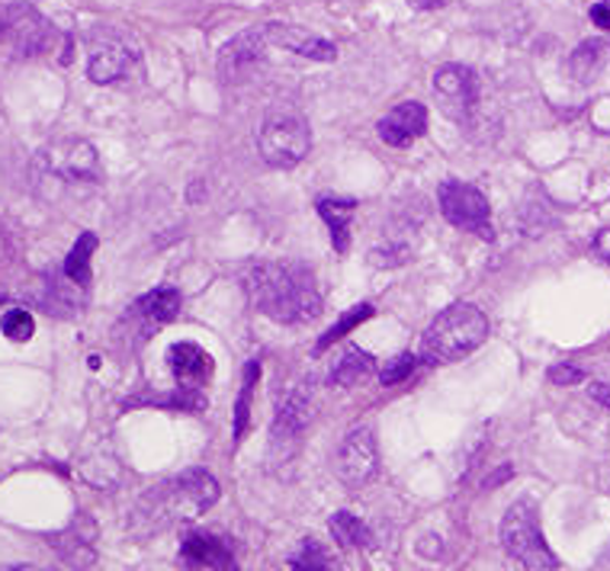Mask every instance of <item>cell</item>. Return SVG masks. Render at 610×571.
<instances>
[{"mask_svg": "<svg viewBox=\"0 0 610 571\" xmlns=\"http://www.w3.org/2000/svg\"><path fill=\"white\" fill-rule=\"evenodd\" d=\"M177 315H181V293L171 289V286H161V289H154V293L142 296V299L132 305L129 325H135L139 337H152L157 328L171 325Z\"/></svg>", "mask_w": 610, "mask_h": 571, "instance_id": "obj_13", "label": "cell"}, {"mask_svg": "<svg viewBox=\"0 0 610 571\" xmlns=\"http://www.w3.org/2000/svg\"><path fill=\"white\" fill-rule=\"evenodd\" d=\"M415 366H418V360H415L411 354H398V357H393V360L379 369V383H383V386H396V383H405V379L415 373Z\"/></svg>", "mask_w": 610, "mask_h": 571, "instance_id": "obj_29", "label": "cell"}, {"mask_svg": "<svg viewBox=\"0 0 610 571\" xmlns=\"http://www.w3.org/2000/svg\"><path fill=\"white\" fill-rule=\"evenodd\" d=\"M93 540H96V523H93L88 513H78L68 530H61L59 537H52V545H55V552H59L71 569L84 571L96 562V545H93Z\"/></svg>", "mask_w": 610, "mask_h": 571, "instance_id": "obj_14", "label": "cell"}, {"mask_svg": "<svg viewBox=\"0 0 610 571\" xmlns=\"http://www.w3.org/2000/svg\"><path fill=\"white\" fill-rule=\"evenodd\" d=\"M501 545L523 571H556L559 559L543 540L537 504L530 498L515 501L501 520Z\"/></svg>", "mask_w": 610, "mask_h": 571, "instance_id": "obj_4", "label": "cell"}, {"mask_svg": "<svg viewBox=\"0 0 610 571\" xmlns=\"http://www.w3.org/2000/svg\"><path fill=\"white\" fill-rule=\"evenodd\" d=\"M591 23H594V27H601L604 32H610V3L598 0V3L591 7Z\"/></svg>", "mask_w": 610, "mask_h": 571, "instance_id": "obj_31", "label": "cell"}, {"mask_svg": "<svg viewBox=\"0 0 610 571\" xmlns=\"http://www.w3.org/2000/svg\"><path fill=\"white\" fill-rule=\"evenodd\" d=\"M267 32L264 27H247L244 32H238L232 42H225L222 45V52H218V61H215V68H218V78L225 81V84H232V88H238V84H247L251 78H257L261 74V68H264V61H267Z\"/></svg>", "mask_w": 610, "mask_h": 571, "instance_id": "obj_8", "label": "cell"}, {"mask_svg": "<svg viewBox=\"0 0 610 571\" xmlns=\"http://www.w3.org/2000/svg\"><path fill=\"white\" fill-rule=\"evenodd\" d=\"M257 145H261V154L271 167L289 171V167L303 164L305 154L312 151V129L293 103H279L267 113V120L261 125Z\"/></svg>", "mask_w": 610, "mask_h": 571, "instance_id": "obj_5", "label": "cell"}, {"mask_svg": "<svg viewBox=\"0 0 610 571\" xmlns=\"http://www.w3.org/2000/svg\"><path fill=\"white\" fill-rule=\"evenodd\" d=\"M264 32H267V42H274V45L293 52V55H303V59L312 61L337 59L335 42H328V39L308 32L305 27H293V23H264Z\"/></svg>", "mask_w": 610, "mask_h": 571, "instance_id": "obj_15", "label": "cell"}, {"mask_svg": "<svg viewBox=\"0 0 610 571\" xmlns=\"http://www.w3.org/2000/svg\"><path fill=\"white\" fill-rule=\"evenodd\" d=\"M289 571H337V559L328 552L325 542L305 537L289 559Z\"/></svg>", "mask_w": 610, "mask_h": 571, "instance_id": "obj_24", "label": "cell"}, {"mask_svg": "<svg viewBox=\"0 0 610 571\" xmlns=\"http://www.w3.org/2000/svg\"><path fill=\"white\" fill-rule=\"evenodd\" d=\"M132 64V52L120 45V42H100L91 52L88 61V78L93 84H116L120 78L129 74Z\"/></svg>", "mask_w": 610, "mask_h": 571, "instance_id": "obj_19", "label": "cell"}, {"mask_svg": "<svg viewBox=\"0 0 610 571\" xmlns=\"http://www.w3.org/2000/svg\"><path fill=\"white\" fill-rule=\"evenodd\" d=\"M437 203L454 228L491 238V206H488L486 193L476 190L472 183L444 181L437 190Z\"/></svg>", "mask_w": 610, "mask_h": 571, "instance_id": "obj_7", "label": "cell"}, {"mask_svg": "<svg viewBox=\"0 0 610 571\" xmlns=\"http://www.w3.org/2000/svg\"><path fill=\"white\" fill-rule=\"evenodd\" d=\"M581 379H584V369L576 366V363H556L549 369V383L552 386H579Z\"/></svg>", "mask_w": 610, "mask_h": 571, "instance_id": "obj_30", "label": "cell"}, {"mask_svg": "<svg viewBox=\"0 0 610 571\" xmlns=\"http://www.w3.org/2000/svg\"><path fill=\"white\" fill-rule=\"evenodd\" d=\"M308 421H312V391L308 389L286 391V395H283V401L276 405L274 430H271L274 443H279V440H296Z\"/></svg>", "mask_w": 610, "mask_h": 571, "instance_id": "obj_17", "label": "cell"}, {"mask_svg": "<svg viewBox=\"0 0 610 571\" xmlns=\"http://www.w3.org/2000/svg\"><path fill=\"white\" fill-rule=\"evenodd\" d=\"M335 472L347 488H364L366 481L376 479V472H379V450H376V437H373L369 427H354L340 440L335 456Z\"/></svg>", "mask_w": 610, "mask_h": 571, "instance_id": "obj_9", "label": "cell"}, {"mask_svg": "<svg viewBox=\"0 0 610 571\" xmlns=\"http://www.w3.org/2000/svg\"><path fill=\"white\" fill-rule=\"evenodd\" d=\"M0 328L3 334L10 337V340H17V344H27L35 332V322H32V315L27 308H10L7 315H3V322H0Z\"/></svg>", "mask_w": 610, "mask_h": 571, "instance_id": "obj_28", "label": "cell"}, {"mask_svg": "<svg viewBox=\"0 0 610 571\" xmlns=\"http://www.w3.org/2000/svg\"><path fill=\"white\" fill-rule=\"evenodd\" d=\"M379 139L393 149H408L411 142H418L427 132V106L418 100H405L393 106L379 125H376Z\"/></svg>", "mask_w": 610, "mask_h": 571, "instance_id": "obj_12", "label": "cell"}, {"mask_svg": "<svg viewBox=\"0 0 610 571\" xmlns=\"http://www.w3.org/2000/svg\"><path fill=\"white\" fill-rule=\"evenodd\" d=\"M328 530H332V537L340 549H366L369 545V527H366L364 520L357 517V513L350 511H337L332 517V523H328Z\"/></svg>", "mask_w": 610, "mask_h": 571, "instance_id": "obj_25", "label": "cell"}, {"mask_svg": "<svg viewBox=\"0 0 610 571\" xmlns=\"http://www.w3.org/2000/svg\"><path fill=\"white\" fill-rule=\"evenodd\" d=\"M93 251H96V235H93V232H84L81 238L74 241V247L68 251V257H64V279H71L74 286L88 289V286H91Z\"/></svg>", "mask_w": 610, "mask_h": 571, "instance_id": "obj_23", "label": "cell"}, {"mask_svg": "<svg viewBox=\"0 0 610 571\" xmlns=\"http://www.w3.org/2000/svg\"><path fill=\"white\" fill-rule=\"evenodd\" d=\"M415 10H440V7H447L450 0H408Z\"/></svg>", "mask_w": 610, "mask_h": 571, "instance_id": "obj_34", "label": "cell"}, {"mask_svg": "<svg viewBox=\"0 0 610 571\" xmlns=\"http://www.w3.org/2000/svg\"><path fill=\"white\" fill-rule=\"evenodd\" d=\"M167 357H171V373H174L181 391L196 395L213 379V357L196 344H174Z\"/></svg>", "mask_w": 610, "mask_h": 571, "instance_id": "obj_16", "label": "cell"}, {"mask_svg": "<svg viewBox=\"0 0 610 571\" xmlns=\"http://www.w3.org/2000/svg\"><path fill=\"white\" fill-rule=\"evenodd\" d=\"M257 376H261V363H247L244 366L242 395H238V405H235V443H242L244 434H247V424H251V395H254V386H257Z\"/></svg>", "mask_w": 610, "mask_h": 571, "instance_id": "obj_27", "label": "cell"}, {"mask_svg": "<svg viewBox=\"0 0 610 571\" xmlns=\"http://www.w3.org/2000/svg\"><path fill=\"white\" fill-rule=\"evenodd\" d=\"M610 45L604 39H584L576 45V52L569 55V74L579 81V84H588L598 71H601V64L608 59Z\"/></svg>", "mask_w": 610, "mask_h": 571, "instance_id": "obj_22", "label": "cell"}, {"mask_svg": "<svg viewBox=\"0 0 610 571\" xmlns=\"http://www.w3.org/2000/svg\"><path fill=\"white\" fill-rule=\"evenodd\" d=\"M369 318H373V305H369V302H360V305H354V308H350L347 315H340V318H337V325H332L328 332L318 337L315 350H318V354H322V350H328V347H332V344H337V340H340L344 334L357 332V328H360L364 322H369Z\"/></svg>", "mask_w": 610, "mask_h": 571, "instance_id": "obj_26", "label": "cell"}, {"mask_svg": "<svg viewBox=\"0 0 610 571\" xmlns=\"http://www.w3.org/2000/svg\"><path fill=\"white\" fill-rule=\"evenodd\" d=\"M59 32L55 27L27 0L0 7V42L20 55V59H35L55 45Z\"/></svg>", "mask_w": 610, "mask_h": 571, "instance_id": "obj_6", "label": "cell"}, {"mask_svg": "<svg viewBox=\"0 0 610 571\" xmlns=\"http://www.w3.org/2000/svg\"><path fill=\"white\" fill-rule=\"evenodd\" d=\"M604 3H610V0H604Z\"/></svg>", "mask_w": 610, "mask_h": 571, "instance_id": "obj_36", "label": "cell"}, {"mask_svg": "<svg viewBox=\"0 0 610 571\" xmlns=\"http://www.w3.org/2000/svg\"><path fill=\"white\" fill-rule=\"evenodd\" d=\"M215 501H218V481L206 469H186L142 494L132 527L139 537H152L174 523L196 520L200 513L210 511Z\"/></svg>", "mask_w": 610, "mask_h": 571, "instance_id": "obj_2", "label": "cell"}, {"mask_svg": "<svg viewBox=\"0 0 610 571\" xmlns=\"http://www.w3.org/2000/svg\"><path fill=\"white\" fill-rule=\"evenodd\" d=\"M315 206H318V215L325 218V225L332 228V241H335L337 254H347V247H350V222L357 215V203L354 200L322 196Z\"/></svg>", "mask_w": 610, "mask_h": 571, "instance_id": "obj_20", "label": "cell"}, {"mask_svg": "<svg viewBox=\"0 0 610 571\" xmlns=\"http://www.w3.org/2000/svg\"><path fill=\"white\" fill-rule=\"evenodd\" d=\"M181 562L190 571L213 569V571H238V559H235V545L228 537L218 533H190L181 542Z\"/></svg>", "mask_w": 610, "mask_h": 571, "instance_id": "obj_11", "label": "cell"}, {"mask_svg": "<svg viewBox=\"0 0 610 571\" xmlns=\"http://www.w3.org/2000/svg\"><path fill=\"white\" fill-rule=\"evenodd\" d=\"M244 289L254 308L279 325H305L322 315V293L315 276L299 264L261 261L244 276Z\"/></svg>", "mask_w": 610, "mask_h": 571, "instance_id": "obj_1", "label": "cell"}, {"mask_svg": "<svg viewBox=\"0 0 610 571\" xmlns=\"http://www.w3.org/2000/svg\"><path fill=\"white\" fill-rule=\"evenodd\" d=\"M434 93L450 120H466L479 103V78L466 64H444L434 74Z\"/></svg>", "mask_w": 610, "mask_h": 571, "instance_id": "obj_10", "label": "cell"}, {"mask_svg": "<svg viewBox=\"0 0 610 571\" xmlns=\"http://www.w3.org/2000/svg\"><path fill=\"white\" fill-rule=\"evenodd\" d=\"M0 571H59V569H45V565H0Z\"/></svg>", "mask_w": 610, "mask_h": 571, "instance_id": "obj_35", "label": "cell"}, {"mask_svg": "<svg viewBox=\"0 0 610 571\" xmlns=\"http://www.w3.org/2000/svg\"><path fill=\"white\" fill-rule=\"evenodd\" d=\"M591 398H594L598 405L610 408V383H594V386H591Z\"/></svg>", "mask_w": 610, "mask_h": 571, "instance_id": "obj_33", "label": "cell"}, {"mask_svg": "<svg viewBox=\"0 0 610 571\" xmlns=\"http://www.w3.org/2000/svg\"><path fill=\"white\" fill-rule=\"evenodd\" d=\"M591 247H594V254H598L604 264H610V228H604V232L594 238V244H591Z\"/></svg>", "mask_w": 610, "mask_h": 571, "instance_id": "obj_32", "label": "cell"}, {"mask_svg": "<svg viewBox=\"0 0 610 571\" xmlns=\"http://www.w3.org/2000/svg\"><path fill=\"white\" fill-rule=\"evenodd\" d=\"M488 337V318L472 302L444 308L421 337V357L427 363H457L479 350Z\"/></svg>", "mask_w": 610, "mask_h": 571, "instance_id": "obj_3", "label": "cell"}, {"mask_svg": "<svg viewBox=\"0 0 610 571\" xmlns=\"http://www.w3.org/2000/svg\"><path fill=\"white\" fill-rule=\"evenodd\" d=\"M373 373H376V360L366 350H360V347H347L335 360V366H332L328 379L335 386H340V389H354V386L366 383Z\"/></svg>", "mask_w": 610, "mask_h": 571, "instance_id": "obj_21", "label": "cell"}, {"mask_svg": "<svg viewBox=\"0 0 610 571\" xmlns=\"http://www.w3.org/2000/svg\"><path fill=\"white\" fill-rule=\"evenodd\" d=\"M49 167L64 181H96V151L88 142H64L45 154Z\"/></svg>", "mask_w": 610, "mask_h": 571, "instance_id": "obj_18", "label": "cell"}]
</instances>
